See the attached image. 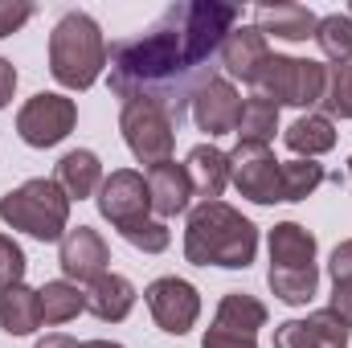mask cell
Listing matches in <instances>:
<instances>
[{"instance_id": "6da1fadb", "label": "cell", "mask_w": 352, "mask_h": 348, "mask_svg": "<svg viewBox=\"0 0 352 348\" xmlns=\"http://www.w3.org/2000/svg\"><path fill=\"white\" fill-rule=\"evenodd\" d=\"M242 8L230 0H180L168 4L144 33L107 50L111 94L123 102H156L184 123L192 94L217 78V54L238 29Z\"/></svg>"}, {"instance_id": "7a4b0ae2", "label": "cell", "mask_w": 352, "mask_h": 348, "mask_svg": "<svg viewBox=\"0 0 352 348\" xmlns=\"http://www.w3.org/2000/svg\"><path fill=\"white\" fill-rule=\"evenodd\" d=\"M258 254V226L226 201H201L184 226V259L192 266L246 270Z\"/></svg>"}, {"instance_id": "3957f363", "label": "cell", "mask_w": 352, "mask_h": 348, "mask_svg": "<svg viewBox=\"0 0 352 348\" xmlns=\"http://www.w3.org/2000/svg\"><path fill=\"white\" fill-rule=\"evenodd\" d=\"M107 70V37L90 12H66L50 33V74L66 90H90Z\"/></svg>"}, {"instance_id": "277c9868", "label": "cell", "mask_w": 352, "mask_h": 348, "mask_svg": "<svg viewBox=\"0 0 352 348\" xmlns=\"http://www.w3.org/2000/svg\"><path fill=\"white\" fill-rule=\"evenodd\" d=\"M0 221L37 242H62L70 230V197L58 188L54 176H33L0 197Z\"/></svg>"}, {"instance_id": "5b68a950", "label": "cell", "mask_w": 352, "mask_h": 348, "mask_svg": "<svg viewBox=\"0 0 352 348\" xmlns=\"http://www.w3.org/2000/svg\"><path fill=\"white\" fill-rule=\"evenodd\" d=\"M324 78H328V66H324V62L270 54L254 87H258V94H266L274 107H320V98H324Z\"/></svg>"}, {"instance_id": "8992f818", "label": "cell", "mask_w": 352, "mask_h": 348, "mask_svg": "<svg viewBox=\"0 0 352 348\" xmlns=\"http://www.w3.org/2000/svg\"><path fill=\"white\" fill-rule=\"evenodd\" d=\"M119 131H123V144H127V152L140 160V164H148V168H156V164H164V160H173V148H176V119L164 111V107H156V102H123V111H119Z\"/></svg>"}, {"instance_id": "52a82bcc", "label": "cell", "mask_w": 352, "mask_h": 348, "mask_svg": "<svg viewBox=\"0 0 352 348\" xmlns=\"http://www.w3.org/2000/svg\"><path fill=\"white\" fill-rule=\"evenodd\" d=\"M74 123H78V102L66 98V94H54V90L33 94L16 111V135L29 148H54V144H62L74 131Z\"/></svg>"}, {"instance_id": "ba28073f", "label": "cell", "mask_w": 352, "mask_h": 348, "mask_svg": "<svg viewBox=\"0 0 352 348\" xmlns=\"http://www.w3.org/2000/svg\"><path fill=\"white\" fill-rule=\"evenodd\" d=\"M230 156V184L246 197V201H254V205H274V201H283V188H278V180H283V160H274V152L266 148V144H238L234 152H226Z\"/></svg>"}, {"instance_id": "9c48e42d", "label": "cell", "mask_w": 352, "mask_h": 348, "mask_svg": "<svg viewBox=\"0 0 352 348\" xmlns=\"http://www.w3.org/2000/svg\"><path fill=\"white\" fill-rule=\"evenodd\" d=\"M94 205H98V213L115 230H127L135 221H148V213H152L148 176L135 173V168H115L111 176H102V184L94 193Z\"/></svg>"}, {"instance_id": "30bf717a", "label": "cell", "mask_w": 352, "mask_h": 348, "mask_svg": "<svg viewBox=\"0 0 352 348\" xmlns=\"http://www.w3.org/2000/svg\"><path fill=\"white\" fill-rule=\"evenodd\" d=\"M144 299H148L152 320L168 336H188L192 324H197V316H201V291L188 279H176V274H164V279L148 283Z\"/></svg>"}, {"instance_id": "8fae6325", "label": "cell", "mask_w": 352, "mask_h": 348, "mask_svg": "<svg viewBox=\"0 0 352 348\" xmlns=\"http://www.w3.org/2000/svg\"><path fill=\"white\" fill-rule=\"evenodd\" d=\"M192 123L209 135V140H217V135H230L234 127H238V115H242V94L238 87L230 83V78H209L205 87L192 94Z\"/></svg>"}, {"instance_id": "7c38bea8", "label": "cell", "mask_w": 352, "mask_h": 348, "mask_svg": "<svg viewBox=\"0 0 352 348\" xmlns=\"http://www.w3.org/2000/svg\"><path fill=\"white\" fill-rule=\"evenodd\" d=\"M58 246H62V250H58V262H62V270H66L70 283H94L98 274L111 270V246H107V238H102L98 230H90V226L66 230V238H62Z\"/></svg>"}, {"instance_id": "4fadbf2b", "label": "cell", "mask_w": 352, "mask_h": 348, "mask_svg": "<svg viewBox=\"0 0 352 348\" xmlns=\"http://www.w3.org/2000/svg\"><path fill=\"white\" fill-rule=\"evenodd\" d=\"M274 348H349V324L332 307H320L307 320H283L274 328Z\"/></svg>"}, {"instance_id": "5bb4252c", "label": "cell", "mask_w": 352, "mask_h": 348, "mask_svg": "<svg viewBox=\"0 0 352 348\" xmlns=\"http://www.w3.org/2000/svg\"><path fill=\"white\" fill-rule=\"evenodd\" d=\"M266 58H270V45H266L263 29L258 25H238L230 37H226V45H221V54H217V66L230 74V78H238V83H258V74H263Z\"/></svg>"}, {"instance_id": "9a60e30c", "label": "cell", "mask_w": 352, "mask_h": 348, "mask_svg": "<svg viewBox=\"0 0 352 348\" xmlns=\"http://www.w3.org/2000/svg\"><path fill=\"white\" fill-rule=\"evenodd\" d=\"M87 312L94 320H102V324H119V320H127L131 316V307H135V287H131V279H123V274H115V270H107V274H98L94 283H87Z\"/></svg>"}, {"instance_id": "2e32d148", "label": "cell", "mask_w": 352, "mask_h": 348, "mask_svg": "<svg viewBox=\"0 0 352 348\" xmlns=\"http://www.w3.org/2000/svg\"><path fill=\"white\" fill-rule=\"evenodd\" d=\"M254 21H258L263 37H278V41H307V37H316V25H320V17L307 4H291V0L258 4Z\"/></svg>"}, {"instance_id": "e0dca14e", "label": "cell", "mask_w": 352, "mask_h": 348, "mask_svg": "<svg viewBox=\"0 0 352 348\" xmlns=\"http://www.w3.org/2000/svg\"><path fill=\"white\" fill-rule=\"evenodd\" d=\"M148 193H152V209H156L160 217H176V213H184L188 201H192V180L184 173V164L164 160V164L148 168Z\"/></svg>"}, {"instance_id": "ac0fdd59", "label": "cell", "mask_w": 352, "mask_h": 348, "mask_svg": "<svg viewBox=\"0 0 352 348\" xmlns=\"http://www.w3.org/2000/svg\"><path fill=\"white\" fill-rule=\"evenodd\" d=\"M184 173L192 180V193L205 197V201H217L221 188L230 184V156L213 144H197L184 160Z\"/></svg>"}, {"instance_id": "d6986e66", "label": "cell", "mask_w": 352, "mask_h": 348, "mask_svg": "<svg viewBox=\"0 0 352 348\" xmlns=\"http://www.w3.org/2000/svg\"><path fill=\"white\" fill-rule=\"evenodd\" d=\"M54 180H58V188L70 201H87V197L98 193V184H102V164H98V156L90 148H74V152H66L58 160Z\"/></svg>"}, {"instance_id": "ffe728a7", "label": "cell", "mask_w": 352, "mask_h": 348, "mask_svg": "<svg viewBox=\"0 0 352 348\" xmlns=\"http://www.w3.org/2000/svg\"><path fill=\"white\" fill-rule=\"evenodd\" d=\"M283 144L299 156V160H316V156H324V152H332L336 148V123L328 119V115H299L287 131H283Z\"/></svg>"}, {"instance_id": "44dd1931", "label": "cell", "mask_w": 352, "mask_h": 348, "mask_svg": "<svg viewBox=\"0 0 352 348\" xmlns=\"http://www.w3.org/2000/svg\"><path fill=\"white\" fill-rule=\"evenodd\" d=\"M0 328L8 336H29L41 328V295L25 283H12L0 291Z\"/></svg>"}, {"instance_id": "7402d4cb", "label": "cell", "mask_w": 352, "mask_h": 348, "mask_svg": "<svg viewBox=\"0 0 352 348\" xmlns=\"http://www.w3.org/2000/svg\"><path fill=\"white\" fill-rule=\"evenodd\" d=\"M266 246H270V266H311L316 262V234L299 221H278Z\"/></svg>"}, {"instance_id": "603a6c76", "label": "cell", "mask_w": 352, "mask_h": 348, "mask_svg": "<svg viewBox=\"0 0 352 348\" xmlns=\"http://www.w3.org/2000/svg\"><path fill=\"white\" fill-rule=\"evenodd\" d=\"M213 328H226V332H238V336H258V328H266V303L246 295V291H230L217 303Z\"/></svg>"}, {"instance_id": "cb8c5ba5", "label": "cell", "mask_w": 352, "mask_h": 348, "mask_svg": "<svg viewBox=\"0 0 352 348\" xmlns=\"http://www.w3.org/2000/svg\"><path fill=\"white\" fill-rule=\"evenodd\" d=\"M266 283L274 291V299H283L287 307H303L311 303L316 287H320V266H270L266 270Z\"/></svg>"}, {"instance_id": "d4e9b609", "label": "cell", "mask_w": 352, "mask_h": 348, "mask_svg": "<svg viewBox=\"0 0 352 348\" xmlns=\"http://www.w3.org/2000/svg\"><path fill=\"white\" fill-rule=\"evenodd\" d=\"M274 131H278V107L266 94L242 98V115H238V127H234L238 144H266L270 148Z\"/></svg>"}, {"instance_id": "484cf974", "label": "cell", "mask_w": 352, "mask_h": 348, "mask_svg": "<svg viewBox=\"0 0 352 348\" xmlns=\"http://www.w3.org/2000/svg\"><path fill=\"white\" fill-rule=\"evenodd\" d=\"M37 295H41V324H50V328L70 324V320H78V312H87V295L70 279H54Z\"/></svg>"}, {"instance_id": "4316f807", "label": "cell", "mask_w": 352, "mask_h": 348, "mask_svg": "<svg viewBox=\"0 0 352 348\" xmlns=\"http://www.w3.org/2000/svg\"><path fill=\"white\" fill-rule=\"evenodd\" d=\"M316 45H320V54H324L332 66L352 62V17L349 12L320 17V25H316Z\"/></svg>"}, {"instance_id": "83f0119b", "label": "cell", "mask_w": 352, "mask_h": 348, "mask_svg": "<svg viewBox=\"0 0 352 348\" xmlns=\"http://www.w3.org/2000/svg\"><path fill=\"white\" fill-rule=\"evenodd\" d=\"M324 180H328L324 164H316V160H287L278 188H283V201H307Z\"/></svg>"}, {"instance_id": "f1b7e54d", "label": "cell", "mask_w": 352, "mask_h": 348, "mask_svg": "<svg viewBox=\"0 0 352 348\" xmlns=\"http://www.w3.org/2000/svg\"><path fill=\"white\" fill-rule=\"evenodd\" d=\"M320 107H324L328 119H352V62H344V66H328Z\"/></svg>"}, {"instance_id": "f546056e", "label": "cell", "mask_w": 352, "mask_h": 348, "mask_svg": "<svg viewBox=\"0 0 352 348\" xmlns=\"http://www.w3.org/2000/svg\"><path fill=\"white\" fill-rule=\"evenodd\" d=\"M119 234H123V242H131V246H135V250H144V254H164V250H168V242H173L168 226H164V221H156V217L135 221V226H127V230H119Z\"/></svg>"}, {"instance_id": "4dcf8cb0", "label": "cell", "mask_w": 352, "mask_h": 348, "mask_svg": "<svg viewBox=\"0 0 352 348\" xmlns=\"http://www.w3.org/2000/svg\"><path fill=\"white\" fill-rule=\"evenodd\" d=\"M25 266H29L25 250H21L8 234H0V291L12 287V283H21V279H25Z\"/></svg>"}, {"instance_id": "1f68e13d", "label": "cell", "mask_w": 352, "mask_h": 348, "mask_svg": "<svg viewBox=\"0 0 352 348\" xmlns=\"http://www.w3.org/2000/svg\"><path fill=\"white\" fill-rule=\"evenodd\" d=\"M37 8L29 0H0V37H12Z\"/></svg>"}, {"instance_id": "d6a6232c", "label": "cell", "mask_w": 352, "mask_h": 348, "mask_svg": "<svg viewBox=\"0 0 352 348\" xmlns=\"http://www.w3.org/2000/svg\"><path fill=\"white\" fill-rule=\"evenodd\" d=\"M328 274H332V283H352V238H344V242L332 250Z\"/></svg>"}, {"instance_id": "836d02e7", "label": "cell", "mask_w": 352, "mask_h": 348, "mask_svg": "<svg viewBox=\"0 0 352 348\" xmlns=\"http://www.w3.org/2000/svg\"><path fill=\"white\" fill-rule=\"evenodd\" d=\"M201 348H258L254 336H238V332H226V328H209Z\"/></svg>"}, {"instance_id": "e575fe53", "label": "cell", "mask_w": 352, "mask_h": 348, "mask_svg": "<svg viewBox=\"0 0 352 348\" xmlns=\"http://www.w3.org/2000/svg\"><path fill=\"white\" fill-rule=\"evenodd\" d=\"M328 307L352 328V283H332V303Z\"/></svg>"}, {"instance_id": "d590c367", "label": "cell", "mask_w": 352, "mask_h": 348, "mask_svg": "<svg viewBox=\"0 0 352 348\" xmlns=\"http://www.w3.org/2000/svg\"><path fill=\"white\" fill-rule=\"evenodd\" d=\"M12 90H16V66L8 58H0V111L12 102Z\"/></svg>"}, {"instance_id": "8d00e7d4", "label": "cell", "mask_w": 352, "mask_h": 348, "mask_svg": "<svg viewBox=\"0 0 352 348\" xmlns=\"http://www.w3.org/2000/svg\"><path fill=\"white\" fill-rule=\"evenodd\" d=\"M37 348H78V340L66 336V332H50L45 340H37Z\"/></svg>"}, {"instance_id": "74e56055", "label": "cell", "mask_w": 352, "mask_h": 348, "mask_svg": "<svg viewBox=\"0 0 352 348\" xmlns=\"http://www.w3.org/2000/svg\"><path fill=\"white\" fill-rule=\"evenodd\" d=\"M78 348H123V345H115V340H82Z\"/></svg>"}, {"instance_id": "f35d334b", "label": "cell", "mask_w": 352, "mask_h": 348, "mask_svg": "<svg viewBox=\"0 0 352 348\" xmlns=\"http://www.w3.org/2000/svg\"><path fill=\"white\" fill-rule=\"evenodd\" d=\"M349 180H352V156H349Z\"/></svg>"}, {"instance_id": "ab89813d", "label": "cell", "mask_w": 352, "mask_h": 348, "mask_svg": "<svg viewBox=\"0 0 352 348\" xmlns=\"http://www.w3.org/2000/svg\"><path fill=\"white\" fill-rule=\"evenodd\" d=\"M349 17H352V8H349Z\"/></svg>"}]
</instances>
